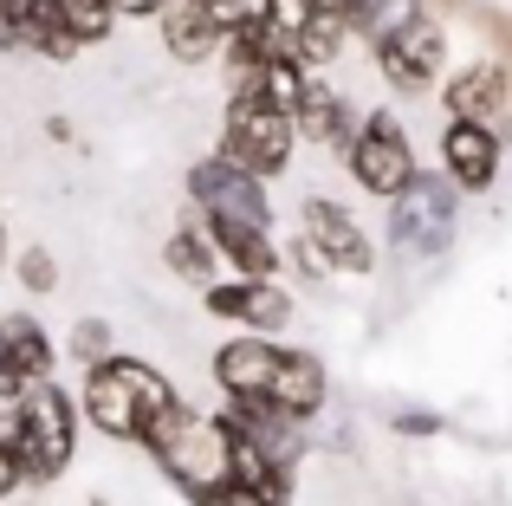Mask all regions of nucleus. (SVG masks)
<instances>
[{
    "label": "nucleus",
    "mask_w": 512,
    "mask_h": 506,
    "mask_svg": "<svg viewBox=\"0 0 512 506\" xmlns=\"http://www.w3.org/2000/svg\"><path fill=\"white\" fill-rule=\"evenodd\" d=\"M20 286L26 292H52V286H59V260H52L46 247H26L20 253Z\"/></svg>",
    "instance_id": "bb28decb"
},
{
    "label": "nucleus",
    "mask_w": 512,
    "mask_h": 506,
    "mask_svg": "<svg viewBox=\"0 0 512 506\" xmlns=\"http://www.w3.org/2000/svg\"><path fill=\"white\" fill-rule=\"evenodd\" d=\"M325 396H331V377L312 351H279V370H273V383H266V403H273L279 416L305 429V422L325 409Z\"/></svg>",
    "instance_id": "f8f14e48"
},
{
    "label": "nucleus",
    "mask_w": 512,
    "mask_h": 506,
    "mask_svg": "<svg viewBox=\"0 0 512 506\" xmlns=\"http://www.w3.org/2000/svg\"><path fill=\"white\" fill-rule=\"evenodd\" d=\"M0 20H7L13 46L46 52L52 65L78 59V46H72V33H65V20H59V7H52V0H0Z\"/></svg>",
    "instance_id": "4468645a"
},
{
    "label": "nucleus",
    "mask_w": 512,
    "mask_h": 506,
    "mask_svg": "<svg viewBox=\"0 0 512 506\" xmlns=\"http://www.w3.org/2000/svg\"><path fill=\"white\" fill-rule=\"evenodd\" d=\"M441 104H448L454 124H480V130H493V124L506 117V104H512V65H500V59H474V65H461V72L441 85Z\"/></svg>",
    "instance_id": "9d476101"
},
{
    "label": "nucleus",
    "mask_w": 512,
    "mask_h": 506,
    "mask_svg": "<svg viewBox=\"0 0 512 506\" xmlns=\"http://www.w3.org/2000/svg\"><path fill=\"white\" fill-rule=\"evenodd\" d=\"M454 221H461V195L448 189L441 169H415L409 189L389 202V241L396 253H448L454 247Z\"/></svg>",
    "instance_id": "20e7f679"
},
{
    "label": "nucleus",
    "mask_w": 512,
    "mask_h": 506,
    "mask_svg": "<svg viewBox=\"0 0 512 506\" xmlns=\"http://www.w3.org/2000/svg\"><path fill=\"white\" fill-rule=\"evenodd\" d=\"M201 13L214 20V33H240V26H253L260 20V0H201Z\"/></svg>",
    "instance_id": "a878e982"
},
{
    "label": "nucleus",
    "mask_w": 512,
    "mask_h": 506,
    "mask_svg": "<svg viewBox=\"0 0 512 506\" xmlns=\"http://www.w3.org/2000/svg\"><path fill=\"white\" fill-rule=\"evenodd\" d=\"M279 351L286 344L279 338H227L221 351H214V383H221L227 396H266V383H273V370H279Z\"/></svg>",
    "instance_id": "ddd939ff"
},
{
    "label": "nucleus",
    "mask_w": 512,
    "mask_h": 506,
    "mask_svg": "<svg viewBox=\"0 0 512 506\" xmlns=\"http://www.w3.org/2000/svg\"><path fill=\"white\" fill-rule=\"evenodd\" d=\"M163 266H169L175 279H188V286H208V279H214V247H208V234H201L195 208L182 215V234H169V241H163Z\"/></svg>",
    "instance_id": "aec40b11"
},
{
    "label": "nucleus",
    "mask_w": 512,
    "mask_h": 506,
    "mask_svg": "<svg viewBox=\"0 0 512 506\" xmlns=\"http://www.w3.org/2000/svg\"><path fill=\"white\" fill-rule=\"evenodd\" d=\"M52 357H59V351H52L46 325H39L33 312H7V318H0V364H7L20 383H46Z\"/></svg>",
    "instance_id": "f3484780"
},
{
    "label": "nucleus",
    "mask_w": 512,
    "mask_h": 506,
    "mask_svg": "<svg viewBox=\"0 0 512 506\" xmlns=\"http://www.w3.org/2000/svg\"><path fill=\"white\" fill-rule=\"evenodd\" d=\"M0 52H13V33H7V20H0Z\"/></svg>",
    "instance_id": "72a5a7b5"
},
{
    "label": "nucleus",
    "mask_w": 512,
    "mask_h": 506,
    "mask_svg": "<svg viewBox=\"0 0 512 506\" xmlns=\"http://www.w3.org/2000/svg\"><path fill=\"white\" fill-rule=\"evenodd\" d=\"M415 13H422L415 0H363V20H357V33L370 39V46H383V39H396L402 26L415 20Z\"/></svg>",
    "instance_id": "5701e85b"
},
{
    "label": "nucleus",
    "mask_w": 512,
    "mask_h": 506,
    "mask_svg": "<svg viewBox=\"0 0 512 506\" xmlns=\"http://www.w3.org/2000/svg\"><path fill=\"white\" fill-rule=\"evenodd\" d=\"M104 7H111L117 20H156V13H163L169 0H104Z\"/></svg>",
    "instance_id": "cd10ccee"
},
{
    "label": "nucleus",
    "mask_w": 512,
    "mask_h": 506,
    "mask_svg": "<svg viewBox=\"0 0 512 506\" xmlns=\"http://www.w3.org/2000/svg\"><path fill=\"white\" fill-rule=\"evenodd\" d=\"M441 416H428V409H409V416H396V435H435Z\"/></svg>",
    "instance_id": "c756f323"
},
{
    "label": "nucleus",
    "mask_w": 512,
    "mask_h": 506,
    "mask_svg": "<svg viewBox=\"0 0 512 506\" xmlns=\"http://www.w3.org/2000/svg\"><path fill=\"white\" fill-rule=\"evenodd\" d=\"M344 39H350L344 13L325 0V7H318L312 20L299 26V59H305V72H312V65H331V59H338V46H344Z\"/></svg>",
    "instance_id": "4be33fe9"
},
{
    "label": "nucleus",
    "mask_w": 512,
    "mask_h": 506,
    "mask_svg": "<svg viewBox=\"0 0 512 506\" xmlns=\"http://www.w3.org/2000/svg\"><path fill=\"white\" fill-rule=\"evenodd\" d=\"M292 137H299V143H325V150H344V143H350V98L338 85L305 78V98H299V111H292Z\"/></svg>",
    "instance_id": "2eb2a0df"
},
{
    "label": "nucleus",
    "mask_w": 512,
    "mask_h": 506,
    "mask_svg": "<svg viewBox=\"0 0 512 506\" xmlns=\"http://www.w3.org/2000/svg\"><path fill=\"white\" fill-rule=\"evenodd\" d=\"M500 130H480V124H448L441 130V176H448L454 195H480L500 182Z\"/></svg>",
    "instance_id": "9b49d317"
},
{
    "label": "nucleus",
    "mask_w": 512,
    "mask_h": 506,
    "mask_svg": "<svg viewBox=\"0 0 512 506\" xmlns=\"http://www.w3.org/2000/svg\"><path fill=\"white\" fill-rule=\"evenodd\" d=\"M415 7H422L428 20H435V13H454V7H461V0H415Z\"/></svg>",
    "instance_id": "473e14b6"
},
{
    "label": "nucleus",
    "mask_w": 512,
    "mask_h": 506,
    "mask_svg": "<svg viewBox=\"0 0 512 506\" xmlns=\"http://www.w3.org/2000/svg\"><path fill=\"white\" fill-rule=\"evenodd\" d=\"M72 357L85 370L104 364V357H117V331L104 325V318H78V325H72Z\"/></svg>",
    "instance_id": "393cba45"
},
{
    "label": "nucleus",
    "mask_w": 512,
    "mask_h": 506,
    "mask_svg": "<svg viewBox=\"0 0 512 506\" xmlns=\"http://www.w3.org/2000/svg\"><path fill=\"white\" fill-rule=\"evenodd\" d=\"M344 169H350V182H357L363 195H376V202H396V195L409 189V176H415V150H409V137H402L396 111H370L357 130H350V143H344Z\"/></svg>",
    "instance_id": "39448f33"
},
{
    "label": "nucleus",
    "mask_w": 512,
    "mask_h": 506,
    "mask_svg": "<svg viewBox=\"0 0 512 506\" xmlns=\"http://www.w3.org/2000/svg\"><path fill=\"white\" fill-rule=\"evenodd\" d=\"M370 52H376V65H383V85L389 91L422 98V91L441 78V65H448V33H441V20L415 13L396 39H383V46H370Z\"/></svg>",
    "instance_id": "1a4fd4ad"
},
{
    "label": "nucleus",
    "mask_w": 512,
    "mask_h": 506,
    "mask_svg": "<svg viewBox=\"0 0 512 506\" xmlns=\"http://www.w3.org/2000/svg\"><path fill=\"white\" fill-rule=\"evenodd\" d=\"M156 26H163V46H169L175 65H208V52H221V33L201 13V0H169L156 13Z\"/></svg>",
    "instance_id": "a211bd4d"
},
{
    "label": "nucleus",
    "mask_w": 512,
    "mask_h": 506,
    "mask_svg": "<svg viewBox=\"0 0 512 506\" xmlns=\"http://www.w3.org/2000/svg\"><path fill=\"white\" fill-rule=\"evenodd\" d=\"M169 403H182L175 383L156 364H143V357L117 351V357H104V364L85 370V416H91V429L111 435V442H143V429H150Z\"/></svg>",
    "instance_id": "f257e3e1"
},
{
    "label": "nucleus",
    "mask_w": 512,
    "mask_h": 506,
    "mask_svg": "<svg viewBox=\"0 0 512 506\" xmlns=\"http://www.w3.org/2000/svg\"><path fill=\"white\" fill-rule=\"evenodd\" d=\"M195 506H266L260 494H247V487H234V481H227V487H214V494L208 500H195Z\"/></svg>",
    "instance_id": "c85d7f7f"
},
{
    "label": "nucleus",
    "mask_w": 512,
    "mask_h": 506,
    "mask_svg": "<svg viewBox=\"0 0 512 506\" xmlns=\"http://www.w3.org/2000/svg\"><path fill=\"white\" fill-rule=\"evenodd\" d=\"M240 325H247L253 338H279V331L292 325V292L279 286V279H260V286L247 279V305H240Z\"/></svg>",
    "instance_id": "412c9836"
},
{
    "label": "nucleus",
    "mask_w": 512,
    "mask_h": 506,
    "mask_svg": "<svg viewBox=\"0 0 512 506\" xmlns=\"http://www.w3.org/2000/svg\"><path fill=\"white\" fill-rule=\"evenodd\" d=\"M266 72H273V59H266V46H260V20L221 39V78H227V98H253Z\"/></svg>",
    "instance_id": "6ab92c4d"
},
{
    "label": "nucleus",
    "mask_w": 512,
    "mask_h": 506,
    "mask_svg": "<svg viewBox=\"0 0 512 506\" xmlns=\"http://www.w3.org/2000/svg\"><path fill=\"white\" fill-rule=\"evenodd\" d=\"M292 266H299L305 279H325V260H318V253L305 247V241H292Z\"/></svg>",
    "instance_id": "7c9ffc66"
},
{
    "label": "nucleus",
    "mask_w": 512,
    "mask_h": 506,
    "mask_svg": "<svg viewBox=\"0 0 512 506\" xmlns=\"http://www.w3.org/2000/svg\"><path fill=\"white\" fill-rule=\"evenodd\" d=\"M299 221H305L299 241L312 247L331 273H350V279H370L376 273V247H370V234L357 228V215H350L344 202H331V195H305Z\"/></svg>",
    "instance_id": "6e6552de"
},
{
    "label": "nucleus",
    "mask_w": 512,
    "mask_h": 506,
    "mask_svg": "<svg viewBox=\"0 0 512 506\" xmlns=\"http://www.w3.org/2000/svg\"><path fill=\"white\" fill-rule=\"evenodd\" d=\"M201 234H208V247H214V260H227L234 266V279H273L279 273V247H273V234H260V228H227V221H201Z\"/></svg>",
    "instance_id": "dca6fc26"
},
{
    "label": "nucleus",
    "mask_w": 512,
    "mask_h": 506,
    "mask_svg": "<svg viewBox=\"0 0 512 506\" xmlns=\"http://www.w3.org/2000/svg\"><path fill=\"white\" fill-rule=\"evenodd\" d=\"M292 124L273 111V104L260 98H227V117H221V156L234 169H247V176L273 182L279 169L292 163Z\"/></svg>",
    "instance_id": "423d86ee"
},
{
    "label": "nucleus",
    "mask_w": 512,
    "mask_h": 506,
    "mask_svg": "<svg viewBox=\"0 0 512 506\" xmlns=\"http://www.w3.org/2000/svg\"><path fill=\"white\" fill-rule=\"evenodd\" d=\"M188 202L201 221H227V228H260L273 234V202H266V182L234 169L227 156H201L188 169Z\"/></svg>",
    "instance_id": "0eeeda50"
},
{
    "label": "nucleus",
    "mask_w": 512,
    "mask_h": 506,
    "mask_svg": "<svg viewBox=\"0 0 512 506\" xmlns=\"http://www.w3.org/2000/svg\"><path fill=\"white\" fill-rule=\"evenodd\" d=\"M253 98L273 104V111L292 124V111H299V98H305V72H299V65H273V72L260 78V91H253Z\"/></svg>",
    "instance_id": "b1692460"
},
{
    "label": "nucleus",
    "mask_w": 512,
    "mask_h": 506,
    "mask_svg": "<svg viewBox=\"0 0 512 506\" xmlns=\"http://www.w3.org/2000/svg\"><path fill=\"white\" fill-rule=\"evenodd\" d=\"M143 455L182 487L188 500H208L214 487H227V442H221V422L201 416L188 403H169L163 416L143 429Z\"/></svg>",
    "instance_id": "f03ea898"
},
{
    "label": "nucleus",
    "mask_w": 512,
    "mask_h": 506,
    "mask_svg": "<svg viewBox=\"0 0 512 506\" xmlns=\"http://www.w3.org/2000/svg\"><path fill=\"white\" fill-rule=\"evenodd\" d=\"M13 487H20V468H13V455H7V448H0V500H7Z\"/></svg>",
    "instance_id": "2f4dec72"
},
{
    "label": "nucleus",
    "mask_w": 512,
    "mask_h": 506,
    "mask_svg": "<svg viewBox=\"0 0 512 506\" xmlns=\"http://www.w3.org/2000/svg\"><path fill=\"white\" fill-rule=\"evenodd\" d=\"M13 416H20V442H13V468H20V487H52L78 455V416L72 396L59 383H26L13 396Z\"/></svg>",
    "instance_id": "7ed1b4c3"
},
{
    "label": "nucleus",
    "mask_w": 512,
    "mask_h": 506,
    "mask_svg": "<svg viewBox=\"0 0 512 506\" xmlns=\"http://www.w3.org/2000/svg\"><path fill=\"white\" fill-rule=\"evenodd\" d=\"M85 506H111V500H85Z\"/></svg>",
    "instance_id": "f704fd0d"
}]
</instances>
